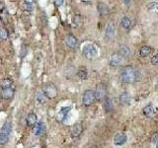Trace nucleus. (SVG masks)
Listing matches in <instances>:
<instances>
[{"mask_svg": "<svg viewBox=\"0 0 158 148\" xmlns=\"http://www.w3.org/2000/svg\"><path fill=\"white\" fill-rule=\"evenodd\" d=\"M120 79L123 83L132 84L139 79V72L135 67L126 65L122 68L120 72Z\"/></svg>", "mask_w": 158, "mask_h": 148, "instance_id": "obj_1", "label": "nucleus"}, {"mask_svg": "<svg viewBox=\"0 0 158 148\" xmlns=\"http://www.w3.org/2000/svg\"><path fill=\"white\" fill-rule=\"evenodd\" d=\"M11 131H12V124L11 122H6L0 129V145H4L8 142Z\"/></svg>", "mask_w": 158, "mask_h": 148, "instance_id": "obj_2", "label": "nucleus"}, {"mask_svg": "<svg viewBox=\"0 0 158 148\" xmlns=\"http://www.w3.org/2000/svg\"><path fill=\"white\" fill-rule=\"evenodd\" d=\"M82 54L87 59H94L98 55L97 48L93 44H86V46H84L83 49H82Z\"/></svg>", "mask_w": 158, "mask_h": 148, "instance_id": "obj_3", "label": "nucleus"}, {"mask_svg": "<svg viewBox=\"0 0 158 148\" xmlns=\"http://www.w3.org/2000/svg\"><path fill=\"white\" fill-rule=\"evenodd\" d=\"M95 99L98 102L100 101H104L107 98V87L105 84L100 83L96 86V90H95Z\"/></svg>", "mask_w": 158, "mask_h": 148, "instance_id": "obj_4", "label": "nucleus"}, {"mask_svg": "<svg viewBox=\"0 0 158 148\" xmlns=\"http://www.w3.org/2000/svg\"><path fill=\"white\" fill-rule=\"evenodd\" d=\"M95 99V93L92 90H86L83 94V98H82V102H83L84 106H91L94 103Z\"/></svg>", "mask_w": 158, "mask_h": 148, "instance_id": "obj_5", "label": "nucleus"}, {"mask_svg": "<svg viewBox=\"0 0 158 148\" xmlns=\"http://www.w3.org/2000/svg\"><path fill=\"white\" fill-rule=\"evenodd\" d=\"M43 91H44V93L46 94V96L48 99H53V98H55L57 96V89H56V87H55L53 84H52V83L46 85Z\"/></svg>", "mask_w": 158, "mask_h": 148, "instance_id": "obj_6", "label": "nucleus"}, {"mask_svg": "<svg viewBox=\"0 0 158 148\" xmlns=\"http://www.w3.org/2000/svg\"><path fill=\"white\" fill-rule=\"evenodd\" d=\"M124 58L120 54L119 52H114L112 53L111 55V58H110V64L111 66H114V67H117V66H120L123 62V60Z\"/></svg>", "mask_w": 158, "mask_h": 148, "instance_id": "obj_7", "label": "nucleus"}, {"mask_svg": "<svg viewBox=\"0 0 158 148\" xmlns=\"http://www.w3.org/2000/svg\"><path fill=\"white\" fill-rule=\"evenodd\" d=\"M65 44L69 48L74 49L78 46V40H77L74 36L68 35V36H66V38H65Z\"/></svg>", "mask_w": 158, "mask_h": 148, "instance_id": "obj_8", "label": "nucleus"}, {"mask_svg": "<svg viewBox=\"0 0 158 148\" xmlns=\"http://www.w3.org/2000/svg\"><path fill=\"white\" fill-rule=\"evenodd\" d=\"M116 33V28H115V25L113 22H110V23L107 24L106 26V30H105V37L106 39L110 40L112 38H114Z\"/></svg>", "mask_w": 158, "mask_h": 148, "instance_id": "obj_9", "label": "nucleus"}, {"mask_svg": "<svg viewBox=\"0 0 158 148\" xmlns=\"http://www.w3.org/2000/svg\"><path fill=\"white\" fill-rule=\"evenodd\" d=\"M14 93H15V88L14 86L13 87H10V88H7V89H2L1 90V98L2 99H5V100H10V99L13 98L14 96Z\"/></svg>", "mask_w": 158, "mask_h": 148, "instance_id": "obj_10", "label": "nucleus"}, {"mask_svg": "<svg viewBox=\"0 0 158 148\" xmlns=\"http://www.w3.org/2000/svg\"><path fill=\"white\" fill-rule=\"evenodd\" d=\"M70 110L71 109L69 107L62 108L61 111L58 112V114H57V116H56V120H57V122H63V120H65L66 118H67V116H68V114H69Z\"/></svg>", "mask_w": 158, "mask_h": 148, "instance_id": "obj_11", "label": "nucleus"}, {"mask_svg": "<svg viewBox=\"0 0 158 148\" xmlns=\"http://www.w3.org/2000/svg\"><path fill=\"white\" fill-rule=\"evenodd\" d=\"M128 140V136L124 133H117L114 137V143L115 145H123Z\"/></svg>", "mask_w": 158, "mask_h": 148, "instance_id": "obj_12", "label": "nucleus"}, {"mask_svg": "<svg viewBox=\"0 0 158 148\" xmlns=\"http://www.w3.org/2000/svg\"><path fill=\"white\" fill-rule=\"evenodd\" d=\"M26 122L28 126H34L36 123L38 122V116L34 112H31L30 114H28L26 118Z\"/></svg>", "mask_w": 158, "mask_h": 148, "instance_id": "obj_13", "label": "nucleus"}, {"mask_svg": "<svg viewBox=\"0 0 158 148\" xmlns=\"http://www.w3.org/2000/svg\"><path fill=\"white\" fill-rule=\"evenodd\" d=\"M142 112H143V115L147 116V118H153V116L156 115V111H155L154 107L152 105H148V106L144 107Z\"/></svg>", "mask_w": 158, "mask_h": 148, "instance_id": "obj_14", "label": "nucleus"}, {"mask_svg": "<svg viewBox=\"0 0 158 148\" xmlns=\"http://www.w3.org/2000/svg\"><path fill=\"white\" fill-rule=\"evenodd\" d=\"M48 97L46 96V94L44 93V91H40L37 93V95H36V102H37L38 105H43L44 103L46 102V100H48Z\"/></svg>", "mask_w": 158, "mask_h": 148, "instance_id": "obj_15", "label": "nucleus"}, {"mask_svg": "<svg viewBox=\"0 0 158 148\" xmlns=\"http://www.w3.org/2000/svg\"><path fill=\"white\" fill-rule=\"evenodd\" d=\"M82 132V126L80 124H75L71 127L70 129V134L72 137H78Z\"/></svg>", "mask_w": 158, "mask_h": 148, "instance_id": "obj_16", "label": "nucleus"}, {"mask_svg": "<svg viewBox=\"0 0 158 148\" xmlns=\"http://www.w3.org/2000/svg\"><path fill=\"white\" fill-rule=\"evenodd\" d=\"M14 86V83H13V80L10 79V78H5V79H2L0 81V88L2 89H7L10 88V87Z\"/></svg>", "mask_w": 158, "mask_h": 148, "instance_id": "obj_17", "label": "nucleus"}, {"mask_svg": "<svg viewBox=\"0 0 158 148\" xmlns=\"http://www.w3.org/2000/svg\"><path fill=\"white\" fill-rule=\"evenodd\" d=\"M97 10H98V12H99V14L102 15V16L107 15L109 13V7H108V5H106L105 3H98Z\"/></svg>", "mask_w": 158, "mask_h": 148, "instance_id": "obj_18", "label": "nucleus"}, {"mask_svg": "<svg viewBox=\"0 0 158 148\" xmlns=\"http://www.w3.org/2000/svg\"><path fill=\"white\" fill-rule=\"evenodd\" d=\"M44 131V123L42 122H37L34 125V128H33V132H34L35 135L39 136L40 134H42V132Z\"/></svg>", "mask_w": 158, "mask_h": 148, "instance_id": "obj_19", "label": "nucleus"}, {"mask_svg": "<svg viewBox=\"0 0 158 148\" xmlns=\"http://www.w3.org/2000/svg\"><path fill=\"white\" fill-rule=\"evenodd\" d=\"M148 12L153 13V14H158V3L157 2H150L146 6Z\"/></svg>", "mask_w": 158, "mask_h": 148, "instance_id": "obj_20", "label": "nucleus"}, {"mask_svg": "<svg viewBox=\"0 0 158 148\" xmlns=\"http://www.w3.org/2000/svg\"><path fill=\"white\" fill-rule=\"evenodd\" d=\"M118 52H119L120 54H121L124 58L128 57H130V48H128L126 46H120L119 51H118Z\"/></svg>", "mask_w": 158, "mask_h": 148, "instance_id": "obj_21", "label": "nucleus"}, {"mask_svg": "<svg viewBox=\"0 0 158 148\" xmlns=\"http://www.w3.org/2000/svg\"><path fill=\"white\" fill-rule=\"evenodd\" d=\"M120 102L123 105H128L130 102V96L128 92H124L122 93V95L120 96Z\"/></svg>", "mask_w": 158, "mask_h": 148, "instance_id": "obj_22", "label": "nucleus"}, {"mask_svg": "<svg viewBox=\"0 0 158 148\" xmlns=\"http://www.w3.org/2000/svg\"><path fill=\"white\" fill-rule=\"evenodd\" d=\"M103 106H104V109H105V111L107 112V113H110V112L113 111V102L110 98L107 97L105 100H104Z\"/></svg>", "mask_w": 158, "mask_h": 148, "instance_id": "obj_23", "label": "nucleus"}, {"mask_svg": "<svg viewBox=\"0 0 158 148\" xmlns=\"http://www.w3.org/2000/svg\"><path fill=\"white\" fill-rule=\"evenodd\" d=\"M151 51H152V49H151L150 46H142L141 48V50H139V55H141V57H146L147 55L150 54Z\"/></svg>", "mask_w": 158, "mask_h": 148, "instance_id": "obj_24", "label": "nucleus"}, {"mask_svg": "<svg viewBox=\"0 0 158 148\" xmlns=\"http://www.w3.org/2000/svg\"><path fill=\"white\" fill-rule=\"evenodd\" d=\"M121 25L122 27H123L124 29H126V30H128V29L132 27V21H130V18L128 17H123L121 20Z\"/></svg>", "mask_w": 158, "mask_h": 148, "instance_id": "obj_25", "label": "nucleus"}, {"mask_svg": "<svg viewBox=\"0 0 158 148\" xmlns=\"http://www.w3.org/2000/svg\"><path fill=\"white\" fill-rule=\"evenodd\" d=\"M77 77L79 78V79L81 80H86L88 77V72L87 70H86V68H80L78 71H77Z\"/></svg>", "mask_w": 158, "mask_h": 148, "instance_id": "obj_26", "label": "nucleus"}, {"mask_svg": "<svg viewBox=\"0 0 158 148\" xmlns=\"http://www.w3.org/2000/svg\"><path fill=\"white\" fill-rule=\"evenodd\" d=\"M72 24L73 26L75 27L79 26V25L81 24V17H80L79 15H74V16L72 17Z\"/></svg>", "mask_w": 158, "mask_h": 148, "instance_id": "obj_27", "label": "nucleus"}, {"mask_svg": "<svg viewBox=\"0 0 158 148\" xmlns=\"http://www.w3.org/2000/svg\"><path fill=\"white\" fill-rule=\"evenodd\" d=\"M0 38H1L2 40H6L8 38V32L5 28L0 29Z\"/></svg>", "mask_w": 158, "mask_h": 148, "instance_id": "obj_28", "label": "nucleus"}, {"mask_svg": "<svg viewBox=\"0 0 158 148\" xmlns=\"http://www.w3.org/2000/svg\"><path fill=\"white\" fill-rule=\"evenodd\" d=\"M23 6H24V9H25L26 11H29V12H31L32 11V4L30 3V2H27V1H24L23 2Z\"/></svg>", "mask_w": 158, "mask_h": 148, "instance_id": "obj_29", "label": "nucleus"}, {"mask_svg": "<svg viewBox=\"0 0 158 148\" xmlns=\"http://www.w3.org/2000/svg\"><path fill=\"white\" fill-rule=\"evenodd\" d=\"M157 141H158V132H155L152 135V137H151V142H152V144H155Z\"/></svg>", "mask_w": 158, "mask_h": 148, "instance_id": "obj_30", "label": "nucleus"}, {"mask_svg": "<svg viewBox=\"0 0 158 148\" xmlns=\"http://www.w3.org/2000/svg\"><path fill=\"white\" fill-rule=\"evenodd\" d=\"M151 63H152L153 65H155V64L158 63V53L157 54H155L154 57L151 58Z\"/></svg>", "mask_w": 158, "mask_h": 148, "instance_id": "obj_31", "label": "nucleus"}, {"mask_svg": "<svg viewBox=\"0 0 158 148\" xmlns=\"http://www.w3.org/2000/svg\"><path fill=\"white\" fill-rule=\"evenodd\" d=\"M26 54H27V46H22V49H21V57H24Z\"/></svg>", "mask_w": 158, "mask_h": 148, "instance_id": "obj_32", "label": "nucleus"}, {"mask_svg": "<svg viewBox=\"0 0 158 148\" xmlns=\"http://www.w3.org/2000/svg\"><path fill=\"white\" fill-rule=\"evenodd\" d=\"M63 2H64V0H55V5L56 6H61L62 4H63Z\"/></svg>", "mask_w": 158, "mask_h": 148, "instance_id": "obj_33", "label": "nucleus"}, {"mask_svg": "<svg viewBox=\"0 0 158 148\" xmlns=\"http://www.w3.org/2000/svg\"><path fill=\"white\" fill-rule=\"evenodd\" d=\"M130 2H132V0H124V3L126 4V6H128L130 4Z\"/></svg>", "mask_w": 158, "mask_h": 148, "instance_id": "obj_34", "label": "nucleus"}, {"mask_svg": "<svg viewBox=\"0 0 158 148\" xmlns=\"http://www.w3.org/2000/svg\"><path fill=\"white\" fill-rule=\"evenodd\" d=\"M154 146H155V148H158V141H157V142L154 144Z\"/></svg>", "mask_w": 158, "mask_h": 148, "instance_id": "obj_35", "label": "nucleus"}, {"mask_svg": "<svg viewBox=\"0 0 158 148\" xmlns=\"http://www.w3.org/2000/svg\"><path fill=\"white\" fill-rule=\"evenodd\" d=\"M81 1H83V2H89V1H91V0H81Z\"/></svg>", "mask_w": 158, "mask_h": 148, "instance_id": "obj_36", "label": "nucleus"}, {"mask_svg": "<svg viewBox=\"0 0 158 148\" xmlns=\"http://www.w3.org/2000/svg\"><path fill=\"white\" fill-rule=\"evenodd\" d=\"M0 102H1V96H0Z\"/></svg>", "mask_w": 158, "mask_h": 148, "instance_id": "obj_37", "label": "nucleus"}]
</instances>
